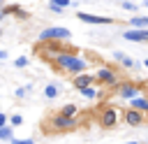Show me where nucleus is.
<instances>
[{"mask_svg":"<svg viewBox=\"0 0 148 144\" xmlns=\"http://www.w3.org/2000/svg\"><path fill=\"white\" fill-rule=\"evenodd\" d=\"M56 65L69 74H83L88 72V60H83L81 56H76L74 51H62V53H56Z\"/></svg>","mask_w":148,"mask_h":144,"instance_id":"obj_1","label":"nucleus"},{"mask_svg":"<svg viewBox=\"0 0 148 144\" xmlns=\"http://www.w3.org/2000/svg\"><path fill=\"white\" fill-rule=\"evenodd\" d=\"M69 28L65 26H53V28H44L39 33V42H46V39H69Z\"/></svg>","mask_w":148,"mask_h":144,"instance_id":"obj_2","label":"nucleus"},{"mask_svg":"<svg viewBox=\"0 0 148 144\" xmlns=\"http://www.w3.org/2000/svg\"><path fill=\"white\" fill-rule=\"evenodd\" d=\"M118 95H120L123 100H134V98L141 95V88H139L136 84H132V81H120V84H118Z\"/></svg>","mask_w":148,"mask_h":144,"instance_id":"obj_3","label":"nucleus"},{"mask_svg":"<svg viewBox=\"0 0 148 144\" xmlns=\"http://www.w3.org/2000/svg\"><path fill=\"white\" fill-rule=\"evenodd\" d=\"M51 125H53V130H72V128H76V118L65 116V114L58 111V114L51 118Z\"/></svg>","mask_w":148,"mask_h":144,"instance_id":"obj_4","label":"nucleus"},{"mask_svg":"<svg viewBox=\"0 0 148 144\" xmlns=\"http://www.w3.org/2000/svg\"><path fill=\"white\" fill-rule=\"evenodd\" d=\"M95 81H99V84H104V86H118L116 72L109 70V67H99V70L95 72Z\"/></svg>","mask_w":148,"mask_h":144,"instance_id":"obj_5","label":"nucleus"},{"mask_svg":"<svg viewBox=\"0 0 148 144\" xmlns=\"http://www.w3.org/2000/svg\"><path fill=\"white\" fill-rule=\"evenodd\" d=\"M99 123H102L104 128H113V125L118 123V109H116V107H106V109L99 114Z\"/></svg>","mask_w":148,"mask_h":144,"instance_id":"obj_6","label":"nucleus"},{"mask_svg":"<svg viewBox=\"0 0 148 144\" xmlns=\"http://www.w3.org/2000/svg\"><path fill=\"white\" fill-rule=\"evenodd\" d=\"M123 118H125V123H127V125L139 128V125L143 123V111H136V109L127 107V109H125V114H123Z\"/></svg>","mask_w":148,"mask_h":144,"instance_id":"obj_7","label":"nucleus"},{"mask_svg":"<svg viewBox=\"0 0 148 144\" xmlns=\"http://www.w3.org/2000/svg\"><path fill=\"white\" fill-rule=\"evenodd\" d=\"M83 23H95V26H106V23H111L113 19H109V16H97V14H88V12H79L76 14Z\"/></svg>","mask_w":148,"mask_h":144,"instance_id":"obj_8","label":"nucleus"},{"mask_svg":"<svg viewBox=\"0 0 148 144\" xmlns=\"http://www.w3.org/2000/svg\"><path fill=\"white\" fill-rule=\"evenodd\" d=\"M92 81H95V74H92V72H83V74H76V77H74V88L83 91L86 86H92Z\"/></svg>","mask_w":148,"mask_h":144,"instance_id":"obj_9","label":"nucleus"},{"mask_svg":"<svg viewBox=\"0 0 148 144\" xmlns=\"http://www.w3.org/2000/svg\"><path fill=\"white\" fill-rule=\"evenodd\" d=\"M130 107L132 109H136V111H148V95H139V98H134V100H130Z\"/></svg>","mask_w":148,"mask_h":144,"instance_id":"obj_10","label":"nucleus"},{"mask_svg":"<svg viewBox=\"0 0 148 144\" xmlns=\"http://www.w3.org/2000/svg\"><path fill=\"white\" fill-rule=\"evenodd\" d=\"M111 56H113L118 63H123V67H136V60H134L132 56H125L123 51H113Z\"/></svg>","mask_w":148,"mask_h":144,"instance_id":"obj_11","label":"nucleus"},{"mask_svg":"<svg viewBox=\"0 0 148 144\" xmlns=\"http://www.w3.org/2000/svg\"><path fill=\"white\" fill-rule=\"evenodd\" d=\"M58 95H60V86H58V84H46V86H44V98L53 100V98H58Z\"/></svg>","mask_w":148,"mask_h":144,"instance_id":"obj_12","label":"nucleus"},{"mask_svg":"<svg viewBox=\"0 0 148 144\" xmlns=\"http://www.w3.org/2000/svg\"><path fill=\"white\" fill-rule=\"evenodd\" d=\"M81 95H83V98H88V100H99V95H102V93H99V88H95V86H86V88L81 91Z\"/></svg>","mask_w":148,"mask_h":144,"instance_id":"obj_13","label":"nucleus"},{"mask_svg":"<svg viewBox=\"0 0 148 144\" xmlns=\"http://www.w3.org/2000/svg\"><path fill=\"white\" fill-rule=\"evenodd\" d=\"M130 28H148V16H132Z\"/></svg>","mask_w":148,"mask_h":144,"instance_id":"obj_14","label":"nucleus"},{"mask_svg":"<svg viewBox=\"0 0 148 144\" xmlns=\"http://www.w3.org/2000/svg\"><path fill=\"white\" fill-rule=\"evenodd\" d=\"M0 139H2V142H12V139H14V128H12V125L0 128Z\"/></svg>","mask_w":148,"mask_h":144,"instance_id":"obj_15","label":"nucleus"},{"mask_svg":"<svg viewBox=\"0 0 148 144\" xmlns=\"http://www.w3.org/2000/svg\"><path fill=\"white\" fill-rule=\"evenodd\" d=\"M60 114H65V116H72V118H74V116L79 114V107H76L74 102H69V105H65V107L60 109Z\"/></svg>","mask_w":148,"mask_h":144,"instance_id":"obj_16","label":"nucleus"},{"mask_svg":"<svg viewBox=\"0 0 148 144\" xmlns=\"http://www.w3.org/2000/svg\"><path fill=\"white\" fill-rule=\"evenodd\" d=\"M123 9H125V12H132V14H134V12L139 9V5H136V2H132V0H125V2H123Z\"/></svg>","mask_w":148,"mask_h":144,"instance_id":"obj_17","label":"nucleus"},{"mask_svg":"<svg viewBox=\"0 0 148 144\" xmlns=\"http://www.w3.org/2000/svg\"><path fill=\"white\" fill-rule=\"evenodd\" d=\"M21 123H23V116H21V114H14V116H9V125H12V128H18Z\"/></svg>","mask_w":148,"mask_h":144,"instance_id":"obj_18","label":"nucleus"},{"mask_svg":"<svg viewBox=\"0 0 148 144\" xmlns=\"http://www.w3.org/2000/svg\"><path fill=\"white\" fill-rule=\"evenodd\" d=\"M25 65H28V56H18L14 60V67H25Z\"/></svg>","mask_w":148,"mask_h":144,"instance_id":"obj_19","label":"nucleus"},{"mask_svg":"<svg viewBox=\"0 0 148 144\" xmlns=\"http://www.w3.org/2000/svg\"><path fill=\"white\" fill-rule=\"evenodd\" d=\"M51 2H53V5H58V7H62V9L72 5V0H51Z\"/></svg>","mask_w":148,"mask_h":144,"instance_id":"obj_20","label":"nucleus"},{"mask_svg":"<svg viewBox=\"0 0 148 144\" xmlns=\"http://www.w3.org/2000/svg\"><path fill=\"white\" fill-rule=\"evenodd\" d=\"M9 144H35V139H30V137H25V139H12Z\"/></svg>","mask_w":148,"mask_h":144,"instance_id":"obj_21","label":"nucleus"},{"mask_svg":"<svg viewBox=\"0 0 148 144\" xmlns=\"http://www.w3.org/2000/svg\"><path fill=\"white\" fill-rule=\"evenodd\" d=\"M49 9H51L53 14H62V12H65L62 7H58V5H53V2H49Z\"/></svg>","mask_w":148,"mask_h":144,"instance_id":"obj_22","label":"nucleus"},{"mask_svg":"<svg viewBox=\"0 0 148 144\" xmlns=\"http://www.w3.org/2000/svg\"><path fill=\"white\" fill-rule=\"evenodd\" d=\"M5 125H9V116L0 111V128H5Z\"/></svg>","mask_w":148,"mask_h":144,"instance_id":"obj_23","label":"nucleus"},{"mask_svg":"<svg viewBox=\"0 0 148 144\" xmlns=\"http://www.w3.org/2000/svg\"><path fill=\"white\" fill-rule=\"evenodd\" d=\"M14 93H16V98H23V95H25V93H28V88H16V91H14Z\"/></svg>","mask_w":148,"mask_h":144,"instance_id":"obj_24","label":"nucleus"},{"mask_svg":"<svg viewBox=\"0 0 148 144\" xmlns=\"http://www.w3.org/2000/svg\"><path fill=\"white\" fill-rule=\"evenodd\" d=\"M0 60H7V51L5 49H0Z\"/></svg>","mask_w":148,"mask_h":144,"instance_id":"obj_25","label":"nucleus"},{"mask_svg":"<svg viewBox=\"0 0 148 144\" xmlns=\"http://www.w3.org/2000/svg\"><path fill=\"white\" fill-rule=\"evenodd\" d=\"M2 16H5V12H2V9H0V21H2Z\"/></svg>","mask_w":148,"mask_h":144,"instance_id":"obj_26","label":"nucleus"},{"mask_svg":"<svg viewBox=\"0 0 148 144\" xmlns=\"http://www.w3.org/2000/svg\"><path fill=\"white\" fill-rule=\"evenodd\" d=\"M143 65H146V67H148V58H146V60H143Z\"/></svg>","mask_w":148,"mask_h":144,"instance_id":"obj_27","label":"nucleus"},{"mask_svg":"<svg viewBox=\"0 0 148 144\" xmlns=\"http://www.w3.org/2000/svg\"><path fill=\"white\" fill-rule=\"evenodd\" d=\"M125 144H136V142H134V139H132V142H125Z\"/></svg>","mask_w":148,"mask_h":144,"instance_id":"obj_28","label":"nucleus"},{"mask_svg":"<svg viewBox=\"0 0 148 144\" xmlns=\"http://www.w3.org/2000/svg\"><path fill=\"white\" fill-rule=\"evenodd\" d=\"M146 7H148V0H146Z\"/></svg>","mask_w":148,"mask_h":144,"instance_id":"obj_29","label":"nucleus"},{"mask_svg":"<svg viewBox=\"0 0 148 144\" xmlns=\"http://www.w3.org/2000/svg\"><path fill=\"white\" fill-rule=\"evenodd\" d=\"M0 35H2V30H0Z\"/></svg>","mask_w":148,"mask_h":144,"instance_id":"obj_30","label":"nucleus"},{"mask_svg":"<svg viewBox=\"0 0 148 144\" xmlns=\"http://www.w3.org/2000/svg\"><path fill=\"white\" fill-rule=\"evenodd\" d=\"M0 5H2V0H0Z\"/></svg>","mask_w":148,"mask_h":144,"instance_id":"obj_31","label":"nucleus"},{"mask_svg":"<svg viewBox=\"0 0 148 144\" xmlns=\"http://www.w3.org/2000/svg\"><path fill=\"white\" fill-rule=\"evenodd\" d=\"M123 2H125V0H123Z\"/></svg>","mask_w":148,"mask_h":144,"instance_id":"obj_32","label":"nucleus"}]
</instances>
